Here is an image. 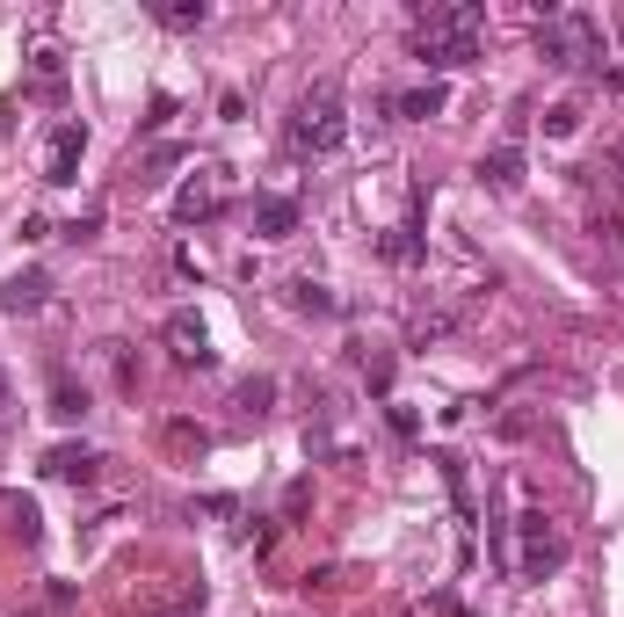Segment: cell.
Masks as SVG:
<instances>
[{
  "mask_svg": "<svg viewBox=\"0 0 624 617\" xmlns=\"http://www.w3.org/2000/svg\"><path fill=\"white\" fill-rule=\"evenodd\" d=\"M516 523H523V582H545V574H559V566H567V538L552 530V516L530 501Z\"/></svg>",
  "mask_w": 624,
  "mask_h": 617,
  "instance_id": "4",
  "label": "cell"
},
{
  "mask_svg": "<svg viewBox=\"0 0 624 617\" xmlns=\"http://www.w3.org/2000/svg\"><path fill=\"white\" fill-rule=\"evenodd\" d=\"M44 473L66 479V487H87V479L103 473V451H87V443H52V451H44Z\"/></svg>",
  "mask_w": 624,
  "mask_h": 617,
  "instance_id": "7",
  "label": "cell"
},
{
  "mask_svg": "<svg viewBox=\"0 0 624 617\" xmlns=\"http://www.w3.org/2000/svg\"><path fill=\"white\" fill-rule=\"evenodd\" d=\"M480 30H486L480 0L415 8V58H421V66H472V58H480Z\"/></svg>",
  "mask_w": 624,
  "mask_h": 617,
  "instance_id": "1",
  "label": "cell"
},
{
  "mask_svg": "<svg viewBox=\"0 0 624 617\" xmlns=\"http://www.w3.org/2000/svg\"><path fill=\"white\" fill-rule=\"evenodd\" d=\"M204 15H211L204 0H160V8H153L160 30H204Z\"/></svg>",
  "mask_w": 624,
  "mask_h": 617,
  "instance_id": "13",
  "label": "cell"
},
{
  "mask_svg": "<svg viewBox=\"0 0 624 617\" xmlns=\"http://www.w3.org/2000/svg\"><path fill=\"white\" fill-rule=\"evenodd\" d=\"M364 386L370 392H392V356H364Z\"/></svg>",
  "mask_w": 624,
  "mask_h": 617,
  "instance_id": "19",
  "label": "cell"
},
{
  "mask_svg": "<svg viewBox=\"0 0 624 617\" xmlns=\"http://www.w3.org/2000/svg\"><path fill=\"white\" fill-rule=\"evenodd\" d=\"M168 451H174V458H204V451H211V429H196V422H168Z\"/></svg>",
  "mask_w": 624,
  "mask_h": 617,
  "instance_id": "15",
  "label": "cell"
},
{
  "mask_svg": "<svg viewBox=\"0 0 624 617\" xmlns=\"http://www.w3.org/2000/svg\"><path fill=\"white\" fill-rule=\"evenodd\" d=\"M480 175L494 182V190H523V145H516V139H502L494 153L480 160Z\"/></svg>",
  "mask_w": 624,
  "mask_h": 617,
  "instance_id": "11",
  "label": "cell"
},
{
  "mask_svg": "<svg viewBox=\"0 0 624 617\" xmlns=\"http://www.w3.org/2000/svg\"><path fill=\"white\" fill-rule=\"evenodd\" d=\"M95 232H103V212H80V218L66 226V240H95Z\"/></svg>",
  "mask_w": 624,
  "mask_h": 617,
  "instance_id": "21",
  "label": "cell"
},
{
  "mask_svg": "<svg viewBox=\"0 0 624 617\" xmlns=\"http://www.w3.org/2000/svg\"><path fill=\"white\" fill-rule=\"evenodd\" d=\"M211 212H218V190H211V175L182 182V196H174V218H182V226H196V218H211Z\"/></svg>",
  "mask_w": 624,
  "mask_h": 617,
  "instance_id": "12",
  "label": "cell"
},
{
  "mask_svg": "<svg viewBox=\"0 0 624 617\" xmlns=\"http://www.w3.org/2000/svg\"><path fill=\"white\" fill-rule=\"evenodd\" d=\"M291 299L305 305V313H334V299H327V291H320V283H291Z\"/></svg>",
  "mask_w": 624,
  "mask_h": 617,
  "instance_id": "20",
  "label": "cell"
},
{
  "mask_svg": "<svg viewBox=\"0 0 624 617\" xmlns=\"http://www.w3.org/2000/svg\"><path fill=\"white\" fill-rule=\"evenodd\" d=\"M573 131H581V109H573V102L545 109V139H573Z\"/></svg>",
  "mask_w": 624,
  "mask_h": 617,
  "instance_id": "17",
  "label": "cell"
},
{
  "mask_svg": "<svg viewBox=\"0 0 624 617\" xmlns=\"http://www.w3.org/2000/svg\"><path fill=\"white\" fill-rule=\"evenodd\" d=\"M269 400H277V378H240V407H255V414H261Z\"/></svg>",
  "mask_w": 624,
  "mask_h": 617,
  "instance_id": "18",
  "label": "cell"
},
{
  "mask_svg": "<svg viewBox=\"0 0 624 617\" xmlns=\"http://www.w3.org/2000/svg\"><path fill=\"white\" fill-rule=\"evenodd\" d=\"M44 299H52V277L44 269H22V277H8L0 283V313H44Z\"/></svg>",
  "mask_w": 624,
  "mask_h": 617,
  "instance_id": "8",
  "label": "cell"
},
{
  "mask_svg": "<svg viewBox=\"0 0 624 617\" xmlns=\"http://www.w3.org/2000/svg\"><path fill=\"white\" fill-rule=\"evenodd\" d=\"M255 232H261V240H291V232H298V196L261 190L255 196Z\"/></svg>",
  "mask_w": 624,
  "mask_h": 617,
  "instance_id": "9",
  "label": "cell"
},
{
  "mask_svg": "<svg viewBox=\"0 0 624 617\" xmlns=\"http://www.w3.org/2000/svg\"><path fill=\"white\" fill-rule=\"evenodd\" d=\"M603 22L595 15H581V8H573V15H538V58L545 66H559V73H581V66H603Z\"/></svg>",
  "mask_w": 624,
  "mask_h": 617,
  "instance_id": "2",
  "label": "cell"
},
{
  "mask_svg": "<svg viewBox=\"0 0 624 617\" xmlns=\"http://www.w3.org/2000/svg\"><path fill=\"white\" fill-rule=\"evenodd\" d=\"M52 414H58V422H80V414H87V386H73L66 370L52 378Z\"/></svg>",
  "mask_w": 624,
  "mask_h": 617,
  "instance_id": "14",
  "label": "cell"
},
{
  "mask_svg": "<svg viewBox=\"0 0 624 617\" xmlns=\"http://www.w3.org/2000/svg\"><path fill=\"white\" fill-rule=\"evenodd\" d=\"M385 109H399L407 123H429V117H443V109H451V88H443V80H429V88H407V95H392Z\"/></svg>",
  "mask_w": 624,
  "mask_h": 617,
  "instance_id": "10",
  "label": "cell"
},
{
  "mask_svg": "<svg viewBox=\"0 0 624 617\" xmlns=\"http://www.w3.org/2000/svg\"><path fill=\"white\" fill-rule=\"evenodd\" d=\"M378 247H385V262H399V269H407V262H421V240H415V226H392Z\"/></svg>",
  "mask_w": 624,
  "mask_h": 617,
  "instance_id": "16",
  "label": "cell"
},
{
  "mask_svg": "<svg viewBox=\"0 0 624 617\" xmlns=\"http://www.w3.org/2000/svg\"><path fill=\"white\" fill-rule=\"evenodd\" d=\"M168 349H174V364H196V370H211V335H204V320L182 305V313H168Z\"/></svg>",
  "mask_w": 624,
  "mask_h": 617,
  "instance_id": "5",
  "label": "cell"
},
{
  "mask_svg": "<svg viewBox=\"0 0 624 617\" xmlns=\"http://www.w3.org/2000/svg\"><path fill=\"white\" fill-rule=\"evenodd\" d=\"M348 139V117H342V80H312L305 102L291 117V145L298 153H334Z\"/></svg>",
  "mask_w": 624,
  "mask_h": 617,
  "instance_id": "3",
  "label": "cell"
},
{
  "mask_svg": "<svg viewBox=\"0 0 624 617\" xmlns=\"http://www.w3.org/2000/svg\"><path fill=\"white\" fill-rule=\"evenodd\" d=\"M80 153H87V123H58L44 145V182H80Z\"/></svg>",
  "mask_w": 624,
  "mask_h": 617,
  "instance_id": "6",
  "label": "cell"
},
{
  "mask_svg": "<svg viewBox=\"0 0 624 617\" xmlns=\"http://www.w3.org/2000/svg\"><path fill=\"white\" fill-rule=\"evenodd\" d=\"M0 407H8V378H0Z\"/></svg>",
  "mask_w": 624,
  "mask_h": 617,
  "instance_id": "22",
  "label": "cell"
}]
</instances>
